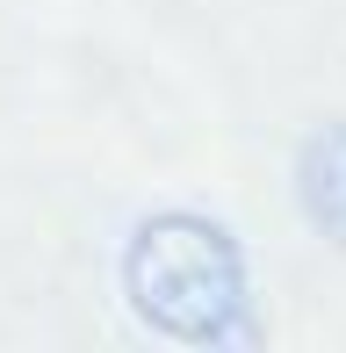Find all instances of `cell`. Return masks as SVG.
<instances>
[{
    "label": "cell",
    "instance_id": "cell-2",
    "mask_svg": "<svg viewBox=\"0 0 346 353\" xmlns=\"http://www.w3.org/2000/svg\"><path fill=\"white\" fill-rule=\"evenodd\" d=\"M296 210L332 252H346V116L310 123L296 144Z\"/></svg>",
    "mask_w": 346,
    "mask_h": 353
},
{
    "label": "cell",
    "instance_id": "cell-1",
    "mask_svg": "<svg viewBox=\"0 0 346 353\" xmlns=\"http://www.w3.org/2000/svg\"><path fill=\"white\" fill-rule=\"evenodd\" d=\"M123 296L159 339L224 346L238 339L245 310H253V274H245L238 238L216 216L159 210L123 245Z\"/></svg>",
    "mask_w": 346,
    "mask_h": 353
}]
</instances>
